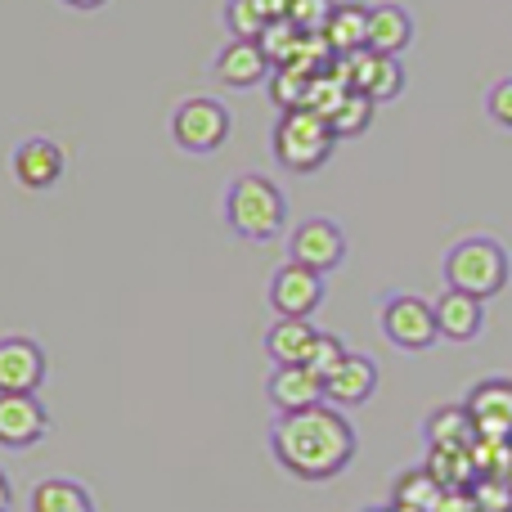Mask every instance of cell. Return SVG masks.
<instances>
[{
	"mask_svg": "<svg viewBox=\"0 0 512 512\" xmlns=\"http://www.w3.org/2000/svg\"><path fill=\"white\" fill-rule=\"evenodd\" d=\"M360 436L337 405H315L301 414H279L270 427V454L297 481H333L355 463Z\"/></svg>",
	"mask_w": 512,
	"mask_h": 512,
	"instance_id": "6da1fadb",
	"label": "cell"
},
{
	"mask_svg": "<svg viewBox=\"0 0 512 512\" xmlns=\"http://www.w3.org/2000/svg\"><path fill=\"white\" fill-rule=\"evenodd\" d=\"M225 225L248 243H274L288 225V198L261 171H243L225 189Z\"/></svg>",
	"mask_w": 512,
	"mask_h": 512,
	"instance_id": "7a4b0ae2",
	"label": "cell"
},
{
	"mask_svg": "<svg viewBox=\"0 0 512 512\" xmlns=\"http://www.w3.org/2000/svg\"><path fill=\"white\" fill-rule=\"evenodd\" d=\"M512 279V261H508V248L486 234L477 239H463L445 252V288H459L468 297H499Z\"/></svg>",
	"mask_w": 512,
	"mask_h": 512,
	"instance_id": "3957f363",
	"label": "cell"
},
{
	"mask_svg": "<svg viewBox=\"0 0 512 512\" xmlns=\"http://www.w3.org/2000/svg\"><path fill=\"white\" fill-rule=\"evenodd\" d=\"M270 144H274L279 167L297 171V176H310V171H319L333 158L337 135L324 113H315V108H292V113H283L279 122H274Z\"/></svg>",
	"mask_w": 512,
	"mask_h": 512,
	"instance_id": "277c9868",
	"label": "cell"
},
{
	"mask_svg": "<svg viewBox=\"0 0 512 512\" xmlns=\"http://www.w3.org/2000/svg\"><path fill=\"white\" fill-rule=\"evenodd\" d=\"M378 328L396 351H409V355L427 351V346L441 337V328H436V306L414 297V292H391L378 310Z\"/></svg>",
	"mask_w": 512,
	"mask_h": 512,
	"instance_id": "5b68a950",
	"label": "cell"
},
{
	"mask_svg": "<svg viewBox=\"0 0 512 512\" xmlns=\"http://www.w3.org/2000/svg\"><path fill=\"white\" fill-rule=\"evenodd\" d=\"M234 131V117L221 99H185V104L171 113V140L185 153H216Z\"/></svg>",
	"mask_w": 512,
	"mask_h": 512,
	"instance_id": "8992f818",
	"label": "cell"
},
{
	"mask_svg": "<svg viewBox=\"0 0 512 512\" xmlns=\"http://www.w3.org/2000/svg\"><path fill=\"white\" fill-rule=\"evenodd\" d=\"M324 297H328L324 274L301 265V261L279 265L270 279V306L279 319H310L319 306H324Z\"/></svg>",
	"mask_w": 512,
	"mask_h": 512,
	"instance_id": "52a82bcc",
	"label": "cell"
},
{
	"mask_svg": "<svg viewBox=\"0 0 512 512\" xmlns=\"http://www.w3.org/2000/svg\"><path fill=\"white\" fill-rule=\"evenodd\" d=\"M337 72L351 81V90L369 95L373 104H387L405 90V68L396 54H378V50H355L346 59H337Z\"/></svg>",
	"mask_w": 512,
	"mask_h": 512,
	"instance_id": "ba28073f",
	"label": "cell"
},
{
	"mask_svg": "<svg viewBox=\"0 0 512 512\" xmlns=\"http://www.w3.org/2000/svg\"><path fill=\"white\" fill-rule=\"evenodd\" d=\"M477 441H512V378H481L463 400Z\"/></svg>",
	"mask_w": 512,
	"mask_h": 512,
	"instance_id": "9c48e42d",
	"label": "cell"
},
{
	"mask_svg": "<svg viewBox=\"0 0 512 512\" xmlns=\"http://www.w3.org/2000/svg\"><path fill=\"white\" fill-rule=\"evenodd\" d=\"M288 261H301V265H310V270H319V274H333L337 265L346 261L342 225L328 221V216H310V221H301L297 230H292V239H288Z\"/></svg>",
	"mask_w": 512,
	"mask_h": 512,
	"instance_id": "30bf717a",
	"label": "cell"
},
{
	"mask_svg": "<svg viewBox=\"0 0 512 512\" xmlns=\"http://www.w3.org/2000/svg\"><path fill=\"white\" fill-rule=\"evenodd\" d=\"M50 436V414L36 396L0 391V445L5 450H32Z\"/></svg>",
	"mask_w": 512,
	"mask_h": 512,
	"instance_id": "8fae6325",
	"label": "cell"
},
{
	"mask_svg": "<svg viewBox=\"0 0 512 512\" xmlns=\"http://www.w3.org/2000/svg\"><path fill=\"white\" fill-rule=\"evenodd\" d=\"M63 171H68V158H63V149L54 140H45V135H32V140H23L14 149V180L23 189H32V194L54 189L63 180Z\"/></svg>",
	"mask_w": 512,
	"mask_h": 512,
	"instance_id": "7c38bea8",
	"label": "cell"
},
{
	"mask_svg": "<svg viewBox=\"0 0 512 512\" xmlns=\"http://www.w3.org/2000/svg\"><path fill=\"white\" fill-rule=\"evenodd\" d=\"M45 382V351L32 337H5L0 342V391L14 396H36Z\"/></svg>",
	"mask_w": 512,
	"mask_h": 512,
	"instance_id": "4fadbf2b",
	"label": "cell"
},
{
	"mask_svg": "<svg viewBox=\"0 0 512 512\" xmlns=\"http://www.w3.org/2000/svg\"><path fill=\"white\" fill-rule=\"evenodd\" d=\"M265 391H270V405L279 409V414H301V409H315L328 400L324 378H315L306 364H274Z\"/></svg>",
	"mask_w": 512,
	"mask_h": 512,
	"instance_id": "5bb4252c",
	"label": "cell"
},
{
	"mask_svg": "<svg viewBox=\"0 0 512 512\" xmlns=\"http://www.w3.org/2000/svg\"><path fill=\"white\" fill-rule=\"evenodd\" d=\"M373 391H378V364L360 351H346V360L328 373L324 382V396L328 405L337 409H355V405H369Z\"/></svg>",
	"mask_w": 512,
	"mask_h": 512,
	"instance_id": "9a60e30c",
	"label": "cell"
},
{
	"mask_svg": "<svg viewBox=\"0 0 512 512\" xmlns=\"http://www.w3.org/2000/svg\"><path fill=\"white\" fill-rule=\"evenodd\" d=\"M270 72H274V63H270V54L261 50V41H234L230 36V45L216 54V81L230 90L261 86Z\"/></svg>",
	"mask_w": 512,
	"mask_h": 512,
	"instance_id": "2e32d148",
	"label": "cell"
},
{
	"mask_svg": "<svg viewBox=\"0 0 512 512\" xmlns=\"http://www.w3.org/2000/svg\"><path fill=\"white\" fill-rule=\"evenodd\" d=\"M432 306H436V328H441L445 342H477L481 328H486V301L468 297L459 288H445Z\"/></svg>",
	"mask_w": 512,
	"mask_h": 512,
	"instance_id": "e0dca14e",
	"label": "cell"
},
{
	"mask_svg": "<svg viewBox=\"0 0 512 512\" xmlns=\"http://www.w3.org/2000/svg\"><path fill=\"white\" fill-rule=\"evenodd\" d=\"M414 41V18H409L405 5H373L369 9V50L378 54H396L409 50Z\"/></svg>",
	"mask_w": 512,
	"mask_h": 512,
	"instance_id": "ac0fdd59",
	"label": "cell"
},
{
	"mask_svg": "<svg viewBox=\"0 0 512 512\" xmlns=\"http://www.w3.org/2000/svg\"><path fill=\"white\" fill-rule=\"evenodd\" d=\"M27 512H99L90 490L72 477H45L32 486V499H27Z\"/></svg>",
	"mask_w": 512,
	"mask_h": 512,
	"instance_id": "d6986e66",
	"label": "cell"
},
{
	"mask_svg": "<svg viewBox=\"0 0 512 512\" xmlns=\"http://www.w3.org/2000/svg\"><path fill=\"white\" fill-rule=\"evenodd\" d=\"M315 337L319 328L310 319H274L270 333H265V351H270L274 364H306Z\"/></svg>",
	"mask_w": 512,
	"mask_h": 512,
	"instance_id": "ffe728a7",
	"label": "cell"
},
{
	"mask_svg": "<svg viewBox=\"0 0 512 512\" xmlns=\"http://www.w3.org/2000/svg\"><path fill=\"white\" fill-rule=\"evenodd\" d=\"M324 36H328L337 59H346V54H355V50H369V9L337 5L333 18H328V27H324Z\"/></svg>",
	"mask_w": 512,
	"mask_h": 512,
	"instance_id": "44dd1931",
	"label": "cell"
},
{
	"mask_svg": "<svg viewBox=\"0 0 512 512\" xmlns=\"http://www.w3.org/2000/svg\"><path fill=\"white\" fill-rule=\"evenodd\" d=\"M423 441L432 445V450H468V441H477L468 409L459 405V409H441V414H432L427 427H423Z\"/></svg>",
	"mask_w": 512,
	"mask_h": 512,
	"instance_id": "7402d4cb",
	"label": "cell"
},
{
	"mask_svg": "<svg viewBox=\"0 0 512 512\" xmlns=\"http://www.w3.org/2000/svg\"><path fill=\"white\" fill-rule=\"evenodd\" d=\"M373 99L369 95H360V90H351V95L342 99V104L328 113V126H333V135L337 140H355V135H364L369 131V122H373Z\"/></svg>",
	"mask_w": 512,
	"mask_h": 512,
	"instance_id": "603a6c76",
	"label": "cell"
},
{
	"mask_svg": "<svg viewBox=\"0 0 512 512\" xmlns=\"http://www.w3.org/2000/svg\"><path fill=\"white\" fill-rule=\"evenodd\" d=\"M270 95H274V104L283 108V113H292V108H310V95H315V77L310 72H301V68H274V77H270Z\"/></svg>",
	"mask_w": 512,
	"mask_h": 512,
	"instance_id": "cb8c5ba5",
	"label": "cell"
},
{
	"mask_svg": "<svg viewBox=\"0 0 512 512\" xmlns=\"http://www.w3.org/2000/svg\"><path fill=\"white\" fill-rule=\"evenodd\" d=\"M301 41H306V32H301V27L292 23V18H274V23L265 27V36H261V50L270 54L274 68H288V63L297 59Z\"/></svg>",
	"mask_w": 512,
	"mask_h": 512,
	"instance_id": "d4e9b609",
	"label": "cell"
},
{
	"mask_svg": "<svg viewBox=\"0 0 512 512\" xmlns=\"http://www.w3.org/2000/svg\"><path fill=\"white\" fill-rule=\"evenodd\" d=\"M270 23L274 18H265L256 0H230V5H225V27H230L234 41H261Z\"/></svg>",
	"mask_w": 512,
	"mask_h": 512,
	"instance_id": "484cf974",
	"label": "cell"
},
{
	"mask_svg": "<svg viewBox=\"0 0 512 512\" xmlns=\"http://www.w3.org/2000/svg\"><path fill=\"white\" fill-rule=\"evenodd\" d=\"M342 360H346V346H342V337H333V333H319V337H315V346H310V355H306V369L315 373V378H324V382H328V373H333Z\"/></svg>",
	"mask_w": 512,
	"mask_h": 512,
	"instance_id": "4316f807",
	"label": "cell"
},
{
	"mask_svg": "<svg viewBox=\"0 0 512 512\" xmlns=\"http://www.w3.org/2000/svg\"><path fill=\"white\" fill-rule=\"evenodd\" d=\"M333 9H337V0H292L288 18L301 27V32H324Z\"/></svg>",
	"mask_w": 512,
	"mask_h": 512,
	"instance_id": "83f0119b",
	"label": "cell"
},
{
	"mask_svg": "<svg viewBox=\"0 0 512 512\" xmlns=\"http://www.w3.org/2000/svg\"><path fill=\"white\" fill-rule=\"evenodd\" d=\"M486 113H490V122H495V126L512 131V77H504V81H495V86H490Z\"/></svg>",
	"mask_w": 512,
	"mask_h": 512,
	"instance_id": "f1b7e54d",
	"label": "cell"
},
{
	"mask_svg": "<svg viewBox=\"0 0 512 512\" xmlns=\"http://www.w3.org/2000/svg\"><path fill=\"white\" fill-rule=\"evenodd\" d=\"M256 5H261V14H265V18H288L292 0H256Z\"/></svg>",
	"mask_w": 512,
	"mask_h": 512,
	"instance_id": "f546056e",
	"label": "cell"
},
{
	"mask_svg": "<svg viewBox=\"0 0 512 512\" xmlns=\"http://www.w3.org/2000/svg\"><path fill=\"white\" fill-rule=\"evenodd\" d=\"M59 5H68V9H81V14H90V9H104L108 0H59Z\"/></svg>",
	"mask_w": 512,
	"mask_h": 512,
	"instance_id": "4dcf8cb0",
	"label": "cell"
},
{
	"mask_svg": "<svg viewBox=\"0 0 512 512\" xmlns=\"http://www.w3.org/2000/svg\"><path fill=\"white\" fill-rule=\"evenodd\" d=\"M508 481H512V472H508Z\"/></svg>",
	"mask_w": 512,
	"mask_h": 512,
	"instance_id": "1f68e13d",
	"label": "cell"
}]
</instances>
